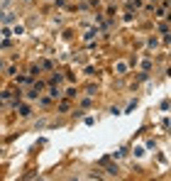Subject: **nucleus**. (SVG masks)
Instances as JSON below:
<instances>
[{
	"mask_svg": "<svg viewBox=\"0 0 171 181\" xmlns=\"http://www.w3.org/2000/svg\"><path fill=\"white\" fill-rule=\"evenodd\" d=\"M42 91H44V83L39 81V83H34L32 88H27L25 98H27V101H34V98H39V96H42Z\"/></svg>",
	"mask_w": 171,
	"mask_h": 181,
	"instance_id": "f257e3e1",
	"label": "nucleus"
},
{
	"mask_svg": "<svg viewBox=\"0 0 171 181\" xmlns=\"http://www.w3.org/2000/svg\"><path fill=\"white\" fill-rule=\"evenodd\" d=\"M15 20H17V12H15V10H7V12H0V22H2V25H12Z\"/></svg>",
	"mask_w": 171,
	"mask_h": 181,
	"instance_id": "f03ea898",
	"label": "nucleus"
},
{
	"mask_svg": "<svg viewBox=\"0 0 171 181\" xmlns=\"http://www.w3.org/2000/svg\"><path fill=\"white\" fill-rule=\"evenodd\" d=\"M15 110L20 113V117H30V115H32V108H30L27 103H20V101L15 103Z\"/></svg>",
	"mask_w": 171,
	"mask_h": 181,
	"instance_id": "7ed1b4c3",
	"label": "nucleus"
},
{
	"mask_svg": "<svg viewBox=\"0 0 171 181\" xmlns=\"http://www.w3.org/2000/svg\"><path fill=\"white\" fill-rule=\"evenodd\" d=\"M130 71V61H115V73L117 76H125Z\"/></svg>",
	"mask_w": 171,
	"mask_h": 181,
	"instance_id": "20e7f679",
	"label": "nucleus"
},
{
	"mask_svg": "<svg viewBox=\"0 0 171 181\" xmlns=\"http://www.w3.org/2000/svg\"><path fill=\"white\" fill-rule=\"evenodd\" d=\"M10 32H12V37H22L25 35V25H22V22H12Z\"/></svg>",
	"mask_w": 171,
	"mask_h": 181,
	"instance_id": "39448f33",
	"label": "nucleus"
},
{
	"mask_svg": "<svg viewBox=\"0 0 171 181\" xmlns=\"http://www.w3.org/2000/svg\"><path fill=\"white\" fill-rule=\"evenodd\" d=\"M68 108H71V98H66V101H61V103L56 105V110H59V113H66Z\"/></svg>",
	"mask_w": 171,
	"mask_h": 181,
	"instance_id": "423d86ee",
	"label": "nucleus"
},
{
	"mask_svg": "<svg viewBox=\"0 0 171 181\" xmlns=\"http://www.w3.org/2000/svg\"><path fill=\"white\" fill-rule=\"evenodd\" d=\"M17 83H22V86H30V83H32V76H30V73H25V76H17Z\"/></svg>",
	"mask_w": 171,
	"mask_h": 181,
	"instance_id": "0eeeda50",
	"label": "nucleus"
},
{
	"mask_svg": "<svg viewBox=\"0 0 171 181\" xmlns=\"http://www.w3.org/2000/svg\"><path fill=\"white\" fill-rule=\"evenodd\" d=\"M61 81H64V76H61V73H54V76L49 78V86H59Z\"/></svg>",
	"mask_w": 171,
	"mask_h": 181,
	"instance_id": "6e6552de",
	"label": "nucleus"
},
{
	"mask_svg": "<svg viewBox=\"0 0 171 181\" xmlns=\"http://www.w3.org/2000/svg\"><path fill=\"white\" fill-rule=\"evenodd\" d=\"M47 93H49V96H51L54 101H56V98L61 96V91H59V86H49V91H47Z\"/></svg>",
	"mask_w": 171,
	"mask_h": 181,
	"instance_id": "1a4fd4ad",
	"label": "nucleus"
},
{
	"mask_svg": "<svg viewBox=\"0 0 171 181\" xmlns=\"http://www.w3.org/2000/svg\"><path fill=\"white\" fill-rule=\"evenodd\" d=\"M64 93H66V98H71V101H73V98L78 96V88H73V86H68V88L64 91Z\"/></svg>",
	"mask_w": 171,
	"mask_h": 181,
	"instance_id": "9d476101",
	"label": "nucleus"
},
{
	"mask_svg": "<svg viewBox=\"0 0 171 181\" xmlns=\"http://www.w3.org/2000/svg\"><path fill=\"white\" fill-rule=\"evenodd\" d=\"M96 91H98V88H96L93 83H88V86H86V96H91V98H93V96H96Z\"/></svg>",
	"mask_w": 171,
	"mask_h": 181,
	"instance_id": "9b49d317",
	"label": "nucleus"
},
{
	"mask_svg": "<svg viewBox=\"0 0 171 181\" xmlns=\"http://www.w3.org/2000/svg\"><path fill=\"white\" fill-rule=\"evenodd\" d=\"M96 35H98V30H88V32L83 35V39H86V42H91V39H93Z\"/></svg>",
	"mask_w": 171,
	"mask_h": 181,
	"instance_id": "f8f14e48",
	"label": "nucleus"
},
{
	"mask_svg": "<svg viewBox=\"0 0 171 181\" xmlns=\"http://www.w3.org/2000/svg\"><path fill=\"white\" fill-rule=\"evenodd\" d=\"M93 105V101H91V96L88 98H81V108H91Z\"/></svg>",
	"mask_w": 171,
	"mask_h": 181,
	"instance_id": "ddd939ff",
	"label": "nucleus"
},
{
	"mask_svg": "<svg viewBox=\"0 0 171 181\" xmlns=\"http://www.w3.org/2000/svg\"><path fill=\"white\" fill-rule=\"evenodd\" d=\"M83 73H86V76H96V73H98V69H93V66H86V69H83Z\"/></svg>",
	"mask_w": 171,
	"mask_h": 181,
	"instance_id": "4468645a",
	"label": "nucleus"
},
{
	"mask_svg": "<svg viewBox=\"0 0 171 181\" xmlns=\"http://www.w3.org/2000/svg\"><path fill=\"white\" fill-rule=\"evenodd\" d=\"M157 44H159V42H157V37H152V39H147V47H149V49H157Z\"/></svg>",
	"mask_w": 171,
	"mask_h": 181,
	"instance_id": "2eb2a0df",
	"label": "nucleus"
},
{
	"mask_svg": "<svg viewBox=\"0 0 171 181\" xmlns=\"http://www.w3.org/2000/svg\"><path fill=\"white\" fill-rule=\"evenodd\" d=\"M2 71L7 73V76H17V73H15V66H12V64H10V66H5V69H2Z\"/></svg>",
	"mask_w": 171,
	"mask_h": 181,
	"instance_id": "dca6fc26",
	"label": "nucleus"
},
{
	"mask_svg": "<svg viewBox=\"0 0 171 181\" xmlns=\"http://www.w3.org/2000/svg\"><path fill=\"white\" fill-rule=\"evenodd\" d=\"M144 152H147L144 147H135V157H144Z\"/></svg>",
	"mask_w": 171,
	"mask_h": 181,
	"instance_id": "f3484780",
	"label": "nucleus"
},
{
	"mask_svg": "<svg viewBox=\"0 0 171 181\" xmlns=\"http://www.w3.org/2000/svg\"><path fill=\"white\" fill-rule=\"evenodd\" d=\"M42 69H49V71H51V69H54V64H51V61H47V59H44V61H42Z\"/></svg>",
	"mask_w": 171,
	"mask_h": 181,
	"instance_id": "a211bd4d",
	"label": "nucleus"
},
{
	"mask_svg": "<svg viewBox=\"0 0 171 181\" xmlns=\"http://www.w3.org/2000/svg\"><path fill=\"white\" fill-rule=\"evenodd\" d=\"M12 93H15V91H2V93H0V98H2V101H7Z\"/></svg>",
	"mask_w": 171,
	"mask_h": 181,
	"instance_id": "6ab92c4d",
	"label": "nucleus"
},
{
	"mask_svg": "<svg viewBox=\"0 0 171 181\" xmlns=\"http://www.w3.org/2000/svg\"><path fill=\"white\" fill-rule=\"evenodd\" d=\"M108 174H110V176H115V174H117V167H112V164H110V167H108Z\"/></svg>",
	"mask_w": 171,
	"mask_h": 181,
	"instance_id": "aec40b11",
	"label": "nucleus"
},
{
	"mask_svg": "<svg viewBox=\"0 0 171 181\" xmlns=\"http://www.w3.org/2000/svg\"><path fill=\"white\" fill-rule=\"evenodd\" d=\"M10 2H12V0H0V10H2V7H7Z\"/></svg>",
	"mask_w": 171,
	"mask_h": 181,
	"instance_id": "412c9836",
	"label": "nucleus"
},
{
	"mask_svg": "<svg viewBox=\"0 0 171 181\" xmlns=\"http://www.w3.org/2000/svg\"><path fill=\"white\" fill-rule=\"evenodd\" d=\"M5 66H7V64H5V59H0V71H2Z\"/></svg>",
	"mask_w": 171,
	"mask_h": 181,
	"instance_id": "4be33fe9",
	"label": "nucleus"
},
{
	"mask_svg": "<svg viewBox=\"0 0 171 181\" xmlns=\"http://www.w3.org/2000/svg\"><path fill=\"white\" fill-rule=\"evenodd\" d=\"M22 2H32V0H22Z\"/></svg>",
	"mask_w": 171,
	"mask_h": 181,
	"instance_id": "5701e85b",
	"label": "nucleus"
},
{
	"mask_svg": "<svg viewBox=\"0 0 171 181\" xmlns=\"http://www.w3.org/2000/svg\"><path fill=\"white\" fill-rule=\"evenodd\" d=\"M154 2H157V0H154Z\"/></svg>",
	"mask_w": 171,
	"mask_h": 181,
	"instance_id": "b1692460",
	"label": "nucleus"
}]
</instances>
